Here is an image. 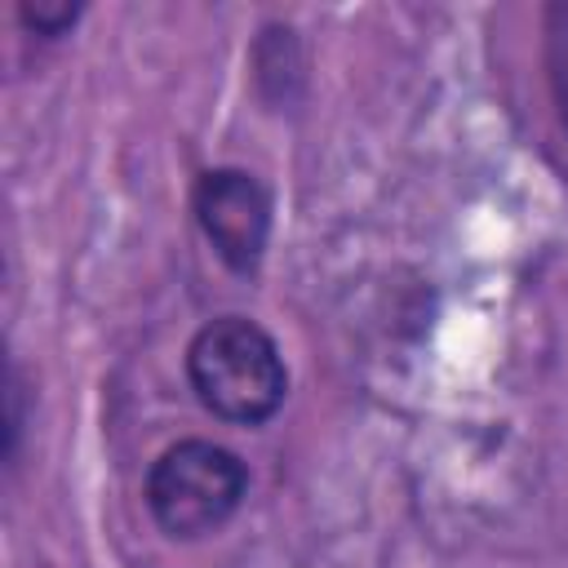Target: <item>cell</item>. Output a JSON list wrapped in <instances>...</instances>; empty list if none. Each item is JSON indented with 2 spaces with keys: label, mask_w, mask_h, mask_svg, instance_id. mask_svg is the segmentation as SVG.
<instances>
[{
  "label": "cell",
  "mask_w": 568,
  "mask_h": 568,
  "mask_svg": "<svg viewBox=\"0 0 568 568\" xmlns=\"http://www.w3.org/2000/svg\"><path fill=\"white\" fill-rule=\"evenodd\" d=\"M191 386L226 422H266L284 399V364L275 342L248 320H213L195 333L191 355Z\"/></svg>",
  "instance_id": "1"
},
{
  "label": "cell",
  "mask_w": 568,
  "mask_h": 568,
  "mask_svg": "<svg viewBox=\"0 0 568 568\" xmlns=\"http://www.w3.org/2000/svg\"><path fill=\"white\" fill-rule=\"evenodd\" d=\"M240 497H244L240 457L204 439L173 444L146 479L151 515L169 537L213 532L240 506Z\"/></svg>",
  "instance_id": "2"
},
{
  "label": "cell",
  "mask_w": 568,
  "mask_h": 568,
  "mask_svg": "<svg viewBox=\"0 0 568 568\" xmlns=\"http://www.w3.org/2000/svg\"><path fill=\"white\" fill-rule=\"evenodd\" d=\"M195 213H200V226L213 240V248L235 271L257 266V257L266 248V231H271V200L248 173H240V169L204 173L195 186Z\"/></svg>",
  "instance_id": "3"
},
{
  "label": "cell",
  "mask_w": 568,
  "mask_h": 568,
  "mask_svg": "<svg viewBox=\"0 0 568 568\" xmlns=\"http://www.w3.org/2000/svg\"><path fill=\"white\" fill-rule=\"evenodd\" d=\"M22 18L36 22L40 31H58L75 18V4H22Z\"/></svg>",
  "instance_id": "4"
},
{
  "label": "cell",
  "mask_w": 568,
  "mask_h": 568,
  "mask_svg": "<svg viewBox=\"0 0 568 568\" xmlns=\"http://www.w3.org/2000/svg\"><path fill=\"white\" fill-rule=\"evenodd\" d=\"M555 84L564 98V115H568V31L555 36Z\"/></svg>",
  "instance_id": "5"
}]
</instances>
